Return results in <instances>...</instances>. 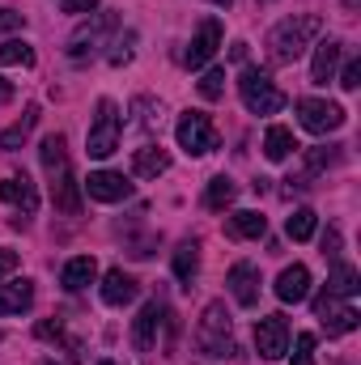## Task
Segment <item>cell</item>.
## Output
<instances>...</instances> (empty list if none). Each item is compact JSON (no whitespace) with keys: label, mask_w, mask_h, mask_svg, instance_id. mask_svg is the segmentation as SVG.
Wrapping results in <instances>:
<instances>
[{"label":"cell","mask_w":361,"mask_h":365,"mask_svg":"<svg viewBox=\"0 0 361 365\" xmlns=\"http://www.w3.org/2000/svg\"><path fill=\"white\" fill-rule=\"evenodd\" d=\"M39 340H64V327H60V319H56V323H39Z\"/></svg>","instance_id":"obj_37"},{"label":"cell","mask_w":361,"mask_h":365,"mask_svg":"<svg viewBox=\"0 0 361 365\" xmlns=\"http://www.w3.org/2000/svg\"><path fill=\"white\" fill-rule=\"evenodd\" d=\"M315 225H319V217H315L310 208H298V212L285 221V234H289L293 242H306V238H315Z\"/></svg>","instance_id":"obj_28"},{"label":"cell","mask_w":361,"mask_h":365,"mask_svg":"<svg viewBox=\"0 0 361 365\" xmlns=\"http://www.w3.org/2000/svg\"><path fill=\"white\" fill-rule=\"evenodd\" d=\"M323 34V17L319 13H293L285 21H276L268 34V56L272 64H293L306 56V47Z\"/></svg>","instance_id":"obj_1"},{"label":"cell","mask_w":361,"mask_h":365,"mask_svg":"<svg viewBox=\"0 0 361 365\" xmlns=\"http://www.w3.org/2000/svg\"><path fill=\"white\" fill-rule=\"evenodd\" d=\"M47 365H51V361H47Z\"/></svg>","instance_id":"obj_44"},{"label":"cell","mask_w":361,"mask_h":365,"mask_svg":"<svg viewBox=\"0 0 361 365\" xmlns=\"http://www.w3.org/2000/svg\"><path fill=\"white\" fill-rule=\"evenodd\" d=\"M162 323H166V310H162V302H149L141 314H136V323H132V344H136V353H153L158 349V331H162Z\"/></svg>","instance_id":"obj_10"},{"label":"cell","mask_w":361,"mask_h":365,"mask_svg":"<svg viewBox=\"0 0 361 365\" xmlns=\"http://www.w3.org/2000/svg\"><path fill=\"white\" fill-rule=\"evenodd\" d=\"M132 170H136L141 179H158V175L171 170V153H166L162 145H141V149L132 153Z\"/></svg>","instance_id":"obj_16"},{"label":"cell","mask_w":361,"mask_h":365,"mask_svg":"<svg viewBox=\"0 0 361 365\" xmlns=\"http://www.w3.org/2000/svg\"><path fill=\"white\" fill-rule=\"evenodd\" d=\"M17 268V251H9V247H0V276H9Z\"/></svg>","instance_id":"obj_38"},{"label":"cell","mask_w":361,"mask_h":365,"mask_svg":"<svg viewBox=\"0 0 361 365\" xmlns=\"http://www.w3.org/2000/svg\"><path fill=\"white\" fill-rule=\"evenodd\" d=\"M175 140H179V149H187L191 158H204V153H213L221 145V136H217V128H213V119L204 110H187L183 115L179 128H175Z\"/></svg>","instance_id":"obj_5"},{"label":"cell","mask_w":361,"mask_h":365,"mask_svg":"<svg viewBox=\"0 0 361 365\" xmlns=\"http://www.w3.org/2000/svg\"><path fill=\"white\" fill-rule=\"evenodd\" d=\"M115 26H119V21H115V13H98V17H93L90 26H81V30H77V34L68 38V56H73V60L81 64L86 56H93V51H98L102 34H111Z\"/></svg>","instance_id":"obj_9"},{"label":"cell","mask_w":361,"mask_h":365,"mask_svg":"<svg viewBox=\"0 0 361 365\" xmlns=\"http://www.w3.org/2000/svg\"><path fill=\"white\" fill-rule=\"evenodd\" d=\"M86 191L98 204H119V200L132 195V182L123 179V175H115V170H93L90 179H86Z\"/></svg>","instance_id":"obj_12"},{"label":"cell","mask_w":361,"mask_h":365,"mask_svg":"<svg viewBox=\"0 0 361 365\" xmlns=\"http://www.w3.org/2000/svg\"><path fill=\"white\" fill-rule=\"evenodd\" d=\"M34 123H39V106L30 102V106H26V115H21V123H13V128H4V132H0V149H4V153L21 149V145H26V136L34 132Z\"/></svg>","instance_id":"obj_24"},{"label":"cell","mask_w":361,"mask_h":365,"mask_svg":"<svg viewBox=\"0 0 361 365\" xmlns=\"http://www.w3.org/2000/svg\"><path fill=\"white\" fill-rule=\"evenodd\" d=\"M225 284H230V293H234V302L238 306H255L260 302V268L255 264H234L230 276H225Z\"/></svg>","instance_id":"obj_13"},{"label":"cell","mask_w":361,"mask_h":365,"mask_svg":"<svg viewBox=\"0 0 361 365\" xmlns=\"http://www.w3.org/2000/svg\"><path fill=\"white\" fill-rule=\"evenodd\" d=\"M0 64H21V68H30V64H34V47L21 43V38H9V43L0 47Z\"/></svg>","instance_id":"obj_29"},{"label":"cell","mask_w":361,"mask_h":365,"mask_svg":"<svg viewBox=\"0 0 361 365\" xmlns=\"http://www.w3.org/2000/svg\"><path fill=\"white\" fill-rule=\"evenodd\" d=\"M34 306V284L30 280H9L0 284V314H21Z\"/></svg>","instance_id":"obj_22"},{"label":"cell","mask_w":361,"mask_h":365,"mask_svg":"<svg viewBox=\"0 0 361 365\" xmlns=\"http://www.w3.org/2000/svg\"><path fill=\"white\" fill-rule=\"evenodd\" d=\"M213 4H225V9H230V4H234V0H213Z\"/></svg>","instance_id":"obj_41"},{"label":"cell","mask_w":361,"mask_h":365,"mask_svg":"<svg viewBox=\"0 0 361 365\" xmlns=\"http://www.w3.org/2000/svg\"><path fill=\"white\" fill-rule=\"evenodd\" d=\"M195 272H200V242L187 238V242H179V251H175V276H179L183 284H191Z\"/></svg>","instance_id":"obj_25"},{"label":"cell","mask_w":361,"mask_h":365,"mask_svg":"<svg viewBox=\"0 0 361 365\" xmlns=\"http://www.w3.org/2000/svg\"><path fill=\"white\" fill-rule=\"evenodd\" d=\"M234 195H238V187H234V179L217 175V179L208 182V187H204V208L221 212V208H230V204H234Z\"/></svg>","instance_id":"obj_27"},{"label":"cell","mask_w":361,"mask_h":365,"mask_svg":"<svg viewBox=\"0 0 361 365\" xmlns=\"http://www.w3.org/2000/svg\"><path fill=\"white\" fill-rule=\"evenodd\" d=\"M315 310H319V319H323V327H327V336H345V331H353L361 323V314L353 306H340V302H315Z\"/></svg>","instance_id":"obj_15"},{"label":"cell","mask_w":361,"mask_h":365,"mask_svg":"<svg viewBox=\"0 0 361 365\" xmlns=\"http://www.w3.org/2000/svg\"><path fill=\"white\" fill-rule=\"evenodd\" d=\"M98 365H115V361H98Z\"/></svg>","instance_id":"obj_42"},{"label":"cell","mask_w":361,"mask_h":365,"mask_svg":"<svg viewBox=\"0 0 361 365\" xmlns=\"http://www.w3.org/2000/svg\"><path fill=\"white\" fill-rule=\"evenodd\" d=\"M0 340H4V336H0Z\"/></svg>","instance_id":"obj_43"},{"label":"cell","mask_w":361,"mask_h":365,"mask_svg":"<svg viewBox=\"0 0 361 365\" xmlns=\"http://www.w3.org/2000/svg\"><path fill=\"white\" fill-rule=\"evenodd\" d=\"M340 86H345V90H357V86H361V64H357V60H349V64H345Z\"/></svg>","instance_id":"obj_34"},{"label":"cell","mask_w":361,"mask_h":365,"mask_svg":"<svg viewBox=\"0 0 361 365\" xmlns=\"http://www.w3.org/2000/svg\"><path fill=\"white\" fill-rule=\"evenodd\" d=\"M340 56H345V43H340V38H323V43L315 47L310 81H315V86H327V81L336 77V68H340Z\"/></svg>","instance_id":"obj_14"},{"label":"cell","mask_w":361,"mask_h":365,"mask_svg":"<svg viewBox=\"0 0 361 365\" xmlns=\"http://www.w3.org/2000/svg\"><path fill=\"white\" fill-rule=\"evenodd\" d=\"M221 93H225V68H208V73L200 77V98L217 102Z\"/></svg>","instance_id":"obj_31"},{"label":"cell","mask_w":361,"mask_h":365,"mask_svg":"<svg viewBox=\"0 0 361 365\" xmlns=\"http://www.w3.org/2000/svg\"><path fill=\"white\" fill-rule=\"evenodd\" d=\"M293 149H298V140H293L289 128H280V123L268 128V136H264V158H268V162H285Z\"/></svg>","instance_id":"obj_26"},{"label":"cell","mask_w":361,"mask_h":365,"mask_svg":"<svg viewBox=\"0 0 361 365\" xmlns=\"http://www.w3.org/2000/svg\"><path fill=\"white\" fill-rule=\"evenodd\" d=\"M195 344L208 357H230L234 353V336H230V310L225 302H208L200 323H195Z\"/></svg>","instance_id":"obj_2"},{"label":"cell","mask_w":361,"mask_h":365,"mask_svg":"<svg viewBox=\"0 0 361 365\" xmlns=\"http://www.w3.org/2000/svg\"><path fill=\"white\" fill-rule=\"evenodd\" d=\"M255 349H260L264 361H276V357L289 353V323H285V314H264L255 323Z\"/></svg>","instance_id":"obj_7"},{"label":"cell","mask_w":361,"mask_h":365,"mask_svg":"<svg viewBox=\"0 0 361 365\" xmlns=\"http://www.w3.org/2000/svg\"><path fill=\"white\" fill-rule=\"evenodd\" d=\"M0 102H13V86H9L4 77H0Z\"/></svg>","instance_id":"obj_40"},{"label":"cell","mask_w":361,"mask_h":365,"mask_svg":"<svg viewBox=\"0 0 361 365\" xmlns=\"http://www.w3.org/2000/svg\"><path fill=\"white\" fill-rule=\"evenodd\" d=\"M357 280H361V276H357V268H353V264H336V268H332V276H327V289H323L319 297H323V302H340V297H353V293L361 289Z\"/></svg>","instance_id":"obj_20"},{"label":"cell","mask_w":361,"mask_h":365,"mask_svg":"<svg viewBox=\"0 0 361 365\" xmlns=\"http://www.w3.org/2000/svg\"><path fill=\"white\" fill-rule=\"evenodd\" d=\"M298 123L315 136H327L336 128H345V106L340 102H327V98H302L298 102Z\"/></svg>","instance_id":"obj_6"},{"label":"cell","mask_w":361,"mask_h":365,"mask_svg":"<svg viewBox=\"0 0 361 365\" xmlns=\"http://www.w3.org/2000/svg\"><path fill=\"white\" fill-rule=\"evenodd\" d=\"M47 179H51V200H56V208L68 212V217H77V212H81V187H77V179H73L68 162L47 166Z\"/></svg>","instance_id":"obj_8"},{"label":"cell","mask_w":361,"mask_h":365,"mask_svg":"<svg viewBox=\"0 0 361 365\" xmlns=\"http://www.w3.org/2000/svg\"><path fill=\"white\" fill-rule=\"evenodd\" d=\"M26 26V13H17V9H0V34H13V30H21Z\"/></svg>","instance_id":"obj_33"},{"label":"cell","mask_w":361,"mask_h":365,"mask_svg":"<svg viewBox=\"0 0 361 365\" xmlns=\"http://www.w3.org/2000/svg\"><path fill=\"white\" fill-rule=\"evenodd\" d=\"M238 98H243V106H247L251 115H276V110L285 106V93L276 90V81H272L264 68H243V77H238Z\"/></svg>","instance_id":"obj_4"},{"label":"cell","mask_w":361,"mask_h":365,"mask_svg":"<svg viewBox=\"0 0 361 365\" xmlns=\"http://www.w3.org/2000/svg\"><path fill=\"white\" fill-rule=\"evenodd\" d=\"M119 132H123V115H119V106L111 102V98H98V106H93V123H90V140H86V149H90V158H111L115 149H119Z\"/></svg>","instance_id":"obj_3"},{"label":"cell","mask_w":361,"mask_h":365,"mask_svg":"<svg viewBox=\"0 0 361 365\" xmlns=\"http://www.w3.org/2000/svg\"><path fill=\"white\" fill-rule=\"evenodd\" d=\"M323 255H327V259L340 255V230H336V225H327V234H323Z\"/></svg>","instance_id":"obj_35"},{"label":"cell","mask_w":361,"mask_h":365,"mask_svg":"<svg viewBox=\"0 0 361 365\" xmlns=\"http://www.w3.org/2000/svg\"><path fill=\"white\" fill-rule=\"evenodd\" d=\"M0 200L4 204H17L21 212H34L39 208V191H34V182L26 179V175H9V179L0 182Z\"/></svg>","instance_id":"obj_17"},{"label":"cell","mask_w":361,"mask_h":365,"mask_svg":"<svg viewBox=\"0 0 361 365\" xmlns=\"http://www.w3.org/2000/svg\"><path fill=\"white\" fill-rule=\"evenodd\" d=\"M93 9H98V0H64V13H73V17L93 13Z\"/></svg>","instance_id":"obj_36"},{"label":"cell","mask_w":361,"mask_h":365,"mask_svg":"<svg viewBox=\"0 0 361 365\" xmlns=\"http://www.w3.org/2000/svg\"><path fill=\"white\" fill-rule=\"evenodd\" d=\"M230 60H247V43H234L230 47Z\"/></svg>","instance_id":"obj_39"},{"label":"cell","mask_w":361,"mask_h":365,"mask_svg":"<svg viewBox=\"0 0 361 365\" xmlns=\"http://www.w3.org/2000/svg\"><path fill=\"white\" fill-rule=\"evenodd\" d=\"M217 47H221V21H217V17H208V21L195 30V38H191V47H187L183 64H187V68H204V64L217 56Z\"/></svg>","instance_id":"obj_11"},{"label":"cell","mask_w":361,"mask_h":365,"mask_svg":"<svg viewBox=\"0 0 361 365\" xmlns=\"http://www.w3.org/2000/svg\"><path fill=\"white\" fill-rule=\"evenodd\" d=\"M345 158V145H327V149H310L306 153V166L310 170H323V166H336Z\"/></svg>","instance_id":"obj_30"},{"label":"cell","mask_w":361,"mask_h":365,"mask_svg":"<svg viewBox=\"0 0 361 365\" xmlns=\"http://www.w3.org/2000/svg\"><path fill=\"white\" fill-rule=\"evenodd\" d=\"M293 365H315V336L302 331L298 336V349H293Z\"/></svg>","instance_id":"obj_32"},{"label":"cell","mask_w":361,"mask_h":365,"mask_svg":"<svg viewBox=\"0 0 361 365\" xmlns=\"http://www.w3.org/2000/svg\"><path fill=\"white\" fill-rule=\"evenodd\" d=\"M264 230H268V217H260V212H251V208L225 217V234H230V238H264Z\"/></svg>","instance_id":"obj_23"},{"label":"cell","mask_w":361,"mask_h":365,"mask_svg":"<svg viewBox=\"0 0 361 365\" xmlns=\"http://www.w3.org/2000/svg\"><path fill=\"white\" fill-rule=\"evenodd\" d=\"M60 280H64V289H68V293L90 289L93 280H98V264H93V255H77V259H68V264H64V272H60Z\"/></svg>","instance_id":"obj_21"},{"label":"cell","mask_w":361,"mask_h":365,"mask_svg":"<svg viewBox=\"0 0 361 365\" xmlns=\"http://www.w3.org/2000/svg\"><path fill=\"white\" fill-rule=\"evenodd\" d=\"M306 293H310V272L302 264H293V268H285L276 276V297L280 302H306Z\"/></svg>","instance_id":"obj_19"},{"label":"cell","mask_w":361,"mask_h":365,"mask_svg":"<svg viewBox=\"0 0 361 365\" xmlns=\"http://www.w3.org/2000/svg\"><path fill=\"white\" fill-rule=\"evenodd\" d=\"M132 297H136V280L123 268H111V272L102 276V302L106 306H128Z\"/></svg>","instance_id":"obj_18"}]
</instances>
